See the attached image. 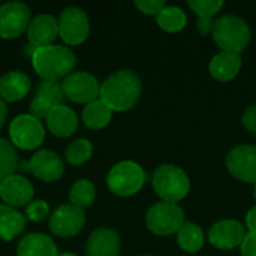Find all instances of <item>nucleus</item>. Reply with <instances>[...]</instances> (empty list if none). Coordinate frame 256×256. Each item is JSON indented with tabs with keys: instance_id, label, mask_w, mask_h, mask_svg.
<instances>
[{
	"instance_id": "1",
	"label": "nucleus",
	"mask_w": 256,
	"mask_h": 256,
	"mask_svg": "<svg viewBox=\"0 0 256 256\" xmlns=\"http://www.w3.org/2000/svg\"><path fill=\"white\" fill-rule=\"evenodd\" d=\"M142 94V82L136 72L120 69L112 72L102 84L99 98L111 111L123 112L134 108Z\"/></svg>"
},
{
	"instance_id": "2",
	"label": "nucleus",
	"mask_w": 256,
	"mask_h": 256,
	"mask_svg": "<svg viewBox=\"0 0 256 256\" xmlns=\"http://www.w3.org/2000/svg\"><path fill=\"white\" fill-rule=\"evenodd\" d=\"M32 68L44 81H63L76 66L75 52L66 45H48L30 52Z\"/></svg>"
},
{
	"instance_id": "3",
	"label": "nucleus",
	"mask_w": 256,
	"mask_h": 256,
	"mask_svg": "<svg viewBox=\"0 0 256 256\" xmlns=\"http://www.w3.org/2000/svg\"><path fill=\"white\" fill-rule=\"evenodd\" d=\"M212 34L222 51L240 54L249 45L252 32L243 18L228 14L214 20Z\"/></svg>"
},
{
	"instance_id": "4",
	"label": "nucleus",
	"mask_w": 256,
	"mask_h": 256,
	"mask_svg": "<svg viewBox=\"0 0 256 256\" xmlns=\"http://www.w3.org/2000/svg\"><path fill=\"white\" fill-rule=\"evenodd\" d=\"M152 186L162 201L176 204L184 200L190 190L188 174L172 164H165L156 168L152 177Z\"/></svg>"
},
{
	"instance_id": "5",
	"label": "nucleus",
	"mask_w": 256,
	"mask_h": 256,
	"mask_svg": "<svg viewBox=\"0 0 256 256\" xmlns=\"http://www.w3.org/2000/svg\"><path fill=\"white\" fill-rule=\"evenodd\" d=\"M146 180L147 174L141 165L132 160H122L110 170L106 186L112 195L128 198L138 194L146 184Z\"/></svg>"
},
{
	"instance_id": "6",
	"label": "nucleus",
	"mask_w": 256,
	"mask_h": 256,
	"mask_svg": "<svg viewBox=\"0 0 256 256\" xmlns=\"http://www.w3.org/2000/svg\"><path fill=\"white\" fill-rule=\"evenodd\" d=\"M146 225L156 236H172L184 225V210L176 202L159 201L153 204L146 214Z\"/></svg>"
},
{
	"instance_id": "7",
	"label": "nucleus",
	"mask_w": 256,
	"mask_h": 256,
	"mask_svg": "<svg viewBox=\"0 0 256 256\" xmlns=\"http://www.w3.org/2000/svg\"><path fill=\"white\" fill-rule=\"evenodd\" d=\"M8 134L15 148L32 152L44 144L45 126L32 114H20L10 122Z\"/></svg>"
},
{
	"instance_id": "8",
	"label": "nucleus",
	"mask_w": 256,
	"mask_h": 256,
	"mask_svg": "<svg viewBox=\"0 0 256 256\" xmlns=\"http://www.w3.org/2000/svg\"><path fill=\"white\" fill-rule=\"evenodd\" d=\"M58 36L66 46L81 45L90 34V21L87 14L78 6L64 8L58 18Z\"/></svg>"
},
{
	"instance_id": "9",
	"label": "nucleus",
	"mask_w": 256,
	"mask_h": 256,
	"mask_svg": "<svg viewBox=\"0 0 256 256\" xmlns=\"http://www.w3.org/2000/svg\"><path fill=\"white\" fill-rule=\"evenodd\" d=\"M62 87L68 100L81 105H87L99 99L100 94V82L94 75L86 70H76L68 75L62 81Z\"/></svg>"
},
{
	"instance_id": "10",
	"label": "nucleus",
	"mask_w": 256,
	"mask_h": 256,
	"mask_svg": "<svg viewBox=\"0 0 256 256\" xmlns=\"http://www.w3.org/2000/svg\"><path fill=\"white\" fill-rule=\"evenodd\" d=\"M86 225V213L82 208L75 206L63 204L58 206L48 219L50 231L60 238H70L80 234V231Z\"/></svg>"
},
{
	"instance_id": "11",
	"label": "nucleus",
	"mask_w": 256,
	"mask_h": 256,
	"mask_svg": "<svg viewBox=\"0 0 256 256\" xmlns=\"http://www.w3.org/2000/svg\"><path fill=\"white\" fill-rule=\"evenodd\" d=\"M32 12L22 2H9L0 6V38L16 39L27 32Z\"/></svg>"
},
{
	"instance_id": "12",
	"label": "nucleus",
	"mask_w": 256,
	"mask_h": 256,
	"mask_svg": "<svg viewBox=\"0 0 256 256\" xmlns=\"http://www.w3.org/2000/svg\"><path fill=\"white\" fill-rule=\"evenodd\" d=\"M226 168L237 180L256 184V146L240 144L231 148L226 154Z\"/></svg>"
},
{
	"instance_id": "13",
	"label": "nucleus",
	"mask_w": 256,
	"mask_h": 256,
	"mask_svg": "<svg viewBox=\"0 0 256 256\" xmlns=\"http://www.w3.org/2000/svg\"><path fill=\"white\" fill-rule=\"evenodd\" d=\"M27 162L28 172L45 183H54L64 174V160L54 150H38Z\"/></svg>"
},
{
	"instance_id": "14",
	"label": "nucleus",
	"mask_w": 256,
	"mask_h": 256,
	"mask_svg": "<svg viewBox=\"0 0 256 256\" xmlns=\"http://www.w3.org/2000/svg\"><path fill=\"white\" fill-rule=\"evenodd\" d=\"M246 237L244 226L238 220L224 219L212 225L208 230V243L220 250L240 248Z\"/></svg>"
},
{
	"instance_id": "15",
	"label": "nucleus",
	"mask_w": 256,
	"mask_h": 256,
	"mask_svg": "<svg viewBox=\"0 0 256 256\" xmlns=\"http://www.w3.org/2000/svg\"><path fill=\"white\" fill-rule=\"evenodd\" d=\"M2 183V201L14 208L18 207H27L34 196V188L28 178H26L21 174H12L6 177Z\"/></svg>"
},
{
	"instance_id": "16",
	"label": "nucleus",
	"mask_w": 256,
	"mask_h": 256,
	"mask_svg": "<svg viewBox=\"0 0 256 256\" xmlns=\"http://www.w3.org/2000/svg\"><path fill=\"white\" fill-rule=\"evenodd\" d=\"M26 33L30 52L36 48L52 45L58 38V21L51 14H39L32 18Z\"/></svg>"
},
{
	"instance_id": "17",
	"label": "nucleus",
	"mask_w": 256,
	"mask_h": 256,
	"mask_svg": "<svg viewBox=\"0 0 256 256\" xmlns=\"http://www.w3.org/2000/svg\"><path fill=\"white\" fill-rule=\"evenodd\" d=\"M120 236L112 228H96L87 238V256H120Z\"/></svg>"
},
{
	"instance_id": "18",
	"label": "nucleus",
	"mask_w": 256,
	"mask_h": 256,
	"mask_svg": "<svg viewBox=\"0 0 256 256\" xmlns=\"http://www.w3.org/2000/svg\"><path fill=\"white\" fill-rule=\"evenodd\" d=\"M45 120H46V129L54 136H58V138H69L78 129L76 112L72 108L66 106L64 104L54 106Z\"/></svg>"
},
{
	"instance_id": "19",
	"label": "nucleus",
	"mask_w": 256,
	"mask_h": 256,
	"mask_svg": "<svg viewBox=\"0 0 256 256\" xmlns=\"http://www.w3.org/2000/svg\"><path fill=\"white\" fill-rule=\"evenodd\" d=\"M32 88L28 75L22 70H9L0 76V99L4 102H18L24 99Z\"/></svg>"
},
{
	"instance_id": "20",
	"label": "nucleus",
	"mask_w": 256,
	"mask_h": 256,
	"mask_svg": "<svg viewBox=\"0 0 256 256\" xmlns=\"http://www.w3.org/2000/svg\"><path fill=\"white\" fill-rule=\"evenodd\" d=\"M58 254L54 240L42 232L27 234L16 244V256H57Z\"/></svg>"
},
{
	"instance_id": "21",
	"label": "nucleus",
	"mask_w": 256,
	"mask_h": 256,
	"mask_svg": "<svg viewBox=\"0 0 256 256\" xmlns=\"http://www.w3.org/2000/svg\"><path fill=\"white\" fill-rule=\"evenodd\" d=\"M242 69V57L240 54L220 51L218 52L208 64L210 75L219 82L232 81Z\"/></svg>"
},
{
	"instance_id": "22",
	"label": "nucleus",
	"mask_w": 256,
	"mask_h": 256,
	"mask_svg": "<svg viewBox=\"0 0 256 256\" xmlns=\"http://www.w3.org/2000/svg\"><path fill=\"white\" fill-rule=\"evenodd\" d=\"M27 219L16 208L6 204H0V238L3 242H12L18 238L26 230Z\"/></svg>"
},
{
	"instance_id": "23",
	"label": "nucleus",
	"mask_w": 256,
	"mask_h": 256,
	"mask_svg": "<svg viewBox=\"0 0 256 256\" xmlns=\"http://www.w3.org/2000/svg\"><path fill=\"white\" fill-rule=\"evenodd\" d=\"M111 117H112L111 108L100 98L84 105L82 112H81L82 123L88 129H93V130H100L106 128L111 122Z\"/></svg>"
},
{
	"instance_id": "24",
	"label": "nucleus",
	"mask_w": 256,
	"mask_h": 256,
	"mask_svg": "<svg viewBox=\"0 0 256 256\" xmlns=\"http://www.w3.org/2000/svg\"><path fill=\"white\" fill-rule=\"evenodd\" d=\"M206 242L204 232L200 225L194 222H184L177 232V243L186 254H196L202 249Z\"/></svg>"
},
{
	"instance_id": "25",
	"label": "nucleus",
	"mask_w": 256,
	"mask_h": 256,
	"mask_svg": "<svg viewBox=\"0 0 256 256\" xmlns=\"http://www.w3.org/2000/svg\"><path fill=\"white\" fill-rule=\"evenodd\" d=\"M156 22L164 32L177 33L186 27L188 16L184 10L178 6H165L156 16Z\"/></svg>"
},
{
	"instance_id": "26",
	"label": "nucleus",
	"mask_w": 256,
	"mask_h": 256,
	"mask_svg": "<svg viewBox=\"0 0 256 256\" xmlns=\"http://www.w3.org/2000/svg\"><path fill=\"white\" fill-rule=\"evenodd\" d=\"M96 198V188L87 178L76 180L69 189V201L72 206L78 208H87L94 202Z\"/></svg>"
},
{
	"instance_id": "27",
	"label": "nucleus",
	"mask_w": 256,
	"mask_h": 256,
	"mask_svg": "<svg viewBox=\"0 0 256 256\" xmlns=\"http://www.w3.org/2000/svg\"><path fill=\"white\" fill-rule=\"evenodd\" d=\"M93 154V144L86 138H78L68 144L64 150V159L69 165L80 166L84 165Z\"/></svg>"
},
{
	"instance_id": "28",
	"label": "nucleus",
	"mask_w": 256,
	"mask_h": 256,
	"mask_svg": "<svg viewBox=\"0 0 256 256\" xmlns=\"http://www.w3.org/2000/svg\"><path fill=\"white\" fill-rule=\"evenodd\" d=\"M18 162L16 148L9 140L0 136V182L16 172Z\"/></svg>"
},
{
	"instance_id": "29",
	"label": "nucleus",
	"mask_w": 256,
	"mask_h": 256,
	"mask_svg": "<svg viewBox=\"0 0 256 256\" xmlns=\"http://www.w3.org/2000/svg\"><path fill=\"white\" fill-rule=\"evenodd\" d=\"M34 96L44 99L52 108L57 106V105H63V100L66 99L64 93H63L62 82H57V81H42L36 87Z\"/></svg>"
},
{
	"instance_id": "30",
	"label": "nucleus",
	"mask_w": 256,
	"mask_h": 256,
	"mask_svg": "<svg viewBox=\"0 0 256 256\" xmlns=\"http://www.w3.org/2000/svg\"><path fill=\"white\" fill-rule=\"evenodd\" d=\"M188 4L198 18H213L224 8V2L220 0H189Z\"/></svg>"
},
{
	"instance_id": "31",
	"label": "nucleus",
	"mask_w": 256,
	"mask_h": 256,
	"mask_svg": "<svg viewBox=\"0 0 256 256\" xmlns=\"http://www.w3.org/2000/svg\"><path fill=\"white\" fill-rule=\"evenodd\" d=\"M26 219L33 222V224H40L46 219H50L51 212H50V204L44 200H33L27 207H26Z\"/></svg>"
},
{
	"instance_id": "32",
	"label": "nucleus",
	"mask_w": 256,
	"mask_h": 256,
	"mask_svg": "<svg viewBox=\"0 0 256 256\" xmlns=\"http://www.w3.org/2000/svg\"><path fill=\"white\" fill-rule=\"evenodd\" d=\"M136 9H140V12H142L144 15H153L158 16L159 12L166 6L164 0H136L135 2Z\"/></svg>"
},
{
	"instance_id": "33",
	"label": "nucleus",
	"mask_w": 256,
	"mask_h": 256,
	"mask_svg": "<svg viewBox=\"0 0 256 256\" xmlns=\"http://www.w3.org/2000/svg\"><path fill=\"white\" fill-rule=\"evenodd\" d=\"M51 110H52V106H51L50 104H46L44 99L34 96V98L30 100V112H28V114H32L33 117H36V118H39V120L42 122L44 118L48 117V114H50Z\"/></svg>"
},
{
	"instance_id": "34",
	"label": "nucleus",
	"mask_w": 256,
	"mask_h": 256,
	"mask_svg": "<svg viewBox=\"0 0 256 256\" xmlns=\"http://www.w3.org/2000/svg\"><path fill=\"white\" fill-rule=\"evenodd\" d=\"M242 123L249 132L256 134V104L246 108V111L242 116Z\"/></svg>"
},
{
	"instance_id": "35",
	"label": "nucleus",
	"mask_w": 256,
	"mask_h": 256,
	"mask_svg": "<svg viewBox=\"0 0 256 256\" xmlns=\"http://www.w3.org/2000/svg\"><path fill=\"white\" fill-rule=\"evenodd\" d=\"M242 256H256V232L246 234L242 246H240Z\"/></svg>"
},
{
	"instance_id": "36",
	"label": "nucleus",
	"mask_w": 256,
	"mask_h": 256,
	"mask_svg": "<svg viewBox=\"0 0 256 256\" xmlns=\"http://www.w3.org/2000/svg\"><path fill=\"white\" fill-rule=\"evenodd\" d=\"M213 24H214L213 18H198V21H196V30L200 32V34L206 36V34H208V33L213 32Z\"/></svg>"
},
{
	"instance_id": "37",
	"label": "nucleus",
	"mask_w": 256,
	"mask_h": 256,
	"mask_svg": "<svg viewBox=\"0 0 256 256\" xmlns=\"http://www.w3.org/2000/svg\"><path fill=\"white\" fill-rule=\"evenodd\" d=\"M246 226L249 232H256V206L252 207L246 214Z\"/></svg>"
},
{
	"instance_id": "38",
	"label": "nucleus",
	"mask_w": 256,
	"mask_h": 256,
	"mask_svg": "<svg viewBox=\"0 0 256 256\" xmlns=\"http://www.w3.org/2000/svg\"><path fill=\"white\" fill-rule=\"evenodd\" d=\"M6 117H8V106H6V102L0 99V129L3 128L6 122Z\"/></svg>"
},
{
	"instance_id": "39",
	"label": "nucleus",
	"mask_w": 256,
	"mask_h": 256,
	"mask_svg": "<svg viewBox=\"0 0 256 256\" xmlns=\"http://www.w3.org/2000/svg\"><path fill=\"white\" fill-rule=\"evenodd\" d=\"M57 256H78L75 255V254H70V252H60Z\"/></svg>"
},
{
	"instance_id": "40",
	"label": "nucleus",
	"mask_w": 256,
	"mask_h": 256,
	"mask_svg": "<svg viewBox=\"0 0 256 256\" xmlns=\"http://www.w3.org/2000/svg\"><path fill=\"white\" fill-rule=\"evenodd\" d=\"M254 196H255V201H256V184H255V190H254Z\"/></svg>"
},
{
	"instance_id": "41",
	"label": "nucleus",
	"mask_w": 256,
	"mask_h": 256,
	"mask_svg": "<svg viewBox=\"0 0 256 256\" xmlns=\"http://www.w3.org/2000/svg\"><path fill=\"white\" fill-rule=\"evenodd\" d=\"M0 194H2V183H0Z\"/></svg>"
},
{
	"instance_id": "42",
	"label": "nucleus",
	"mask_w": 256,
	"mask_h": 256,
	"mask_svg": "<svg viewBox=\"0 0 256 256\" xmlns=\"http://www.w3.org/2000/svg\"><path fill=\"white\" fill-rule=\"evenodd\" d=\"M142 256H154V255H142Z\"/></svg>"
}]
</instances>
